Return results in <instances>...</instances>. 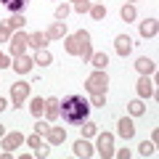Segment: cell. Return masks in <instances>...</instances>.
Returning <instances> with one entry per match:
<instances>
[{"label":"cell","instance_id":"34","mask_svg":"<svg viewBox=\"0 0 159 159\" xmlns=\"http://www.w3.org/2000/svg\"><path fill=\"white\" fill-rule=\"evenodd\" d=\"M45 130H48V125H45V122H37V133H40V135H43Z\"/></svg>","mask_w":159,"mask_h":159},{"label":"cell","instance_id":"15","mask_svg":"<svg viewBox=\"0 0 159 159\" xmlns=\"http://www.w3.org/2000/svg\"><path fill=\"white\" fill-rule=\"evenodd\" d=\"M45 43H48V34H43V32L29 34V45H34V48H45Z\"/></svg>","mask_w":159,"mask_h":159},{"label":"cell","instance_id":"26","mask_svg":"<svg viewBox=\"0 0 159 159\" xmlns=\"http://www.w3.org/2000/svg\"><path fill=\"white\" fill-rule=\"evenodd\" d=\"M96 130H98V127L93 125V122H85V127H82V135L90 138V135H96Z\"/></svg>","mask_w":159,"mask_h":159},{"label":"cell","instance_id":"11","mask_svg":"<svg viewBox=\"0 0 159 159\" xmlns=\"http://www.w3.org/2000/svg\"><path fill=\"white\" fill-rule=\"evenodd\" d=\"M48 138H51V143H64V138H66V133L61 130V127H48Z\"/></svg>","mask_w":159,"mask_h":159},{"label":"cell","instance_id":"2","mask_svg":"<svg viewBox=\"0 0 159 159\" xmlns=\"http://www.w3.org/2000/svg\"><path fill=\"white\" fill-rule=\"evenodd\" d=\"M66 51L74 53V56H82V58L88 61V58L93 56V53H90V34H88V32L72 34V37L66 40Z\"/></svg>","mask_w":159,"mask_h":159},{"label":"cell","instance_id":"36","mask_svg":"<svg viewBox=\"0 0 159 159\" xmlns=\"http://www.w3.org/2000/svg\"><path fill=\"white\" fill-rule=\"evenodd\" d=\"M3 133H6V130H3V125H0V138H3Z\"/></svg>","mask_w":159,"mask_h":159},{"label":"cell","instance_id":"33","mask_svg":"<svg viewBox=\"0 0 159 159\" xmlns=\"http://www.w3.org/2000/svg\"><path fill=\"white\" fill-rule=\"evenodd\" d=\"M77 11H88V0H77Z\"/></svg>","mask_w":159,"mask_h":159},{"label":"cell","instance_id":"4","mask_svg":"<svg viewBox=\"0 0 159 159\" xmlns=\"http://www.w3.org/2000/svg\"><path fill=\"white\" fill-rule=\"evenodd\" d=\"M24 45H29V34L19 32L16 37L11 40V51H13V56H24Z\"/></svg>","mask_w":159,"mask_h":159},{"label":"cell","instance_id":"35","mask_svg":"<svg viewBox=\"0 0 159 159\" xmlns=\"http://www.w3.org/2000/svg\"><path fill=\"white\" fill-rule=\"evenodd\" d=\"M3 109H6V98H0V111H3Z\"/></svg>","mask_w":159,"mask_h":159},{"label":"cell","instance_id":"12","mask_svg":"<svg viewBox=\"0 0 159 159\" xmlns=\"http://www.w3.org/2000/svg\"><path fill=\"white\" fill-rule=\"evenodd\" d=\"M151 93H154L151 80H148V77H141V82H138V96H143V98H146V96H151Z\"/></svg>","mask_w":159,"mask_h":159},{"label":"cell","instance_id":"27","mask_svg":"<svg viewBox=\"0 0 159 159\" xmlns=\"http://www.w3.org/2000/svg\"><path fill=\"white\" fill-rule=\"evenodd\" d=\"M141 154H143V157H148V154H154V143L143 141V143H141Z\"/></svg>","mask_w":159,"mask_h":159},{"label":"cell","instance_id":"20","mask_svg":"<svg viewBox=\"0 0 159 159\" xmlns=\"http://www.w3.org/2000/svg\"><path fill=\"white\" fill-rule=\"evenodd\" d=\"M90 61H93V66L103 69V66L109 64V56H106V53H93V56H90Z\"/></svg>","mask_w":159,"mask_h":159},{"label":"cell","instance_id":"22","mask_svg":"<svg viewBox=\"0 0 159 159\" xmlns=\"http://www.w3.org/2000/svg\"><path fill=\"white\" fill-rule=\"evenodd\" d=\"M45 111H48V117H58V101L56 98H48L45 101Z\"/></svg>","mask_w":159,"mask_h":159},{"label":"cell","instance_id":"16","mask_svg":"<svg viewBox=\"0 0 159 159\" xmlns=\"http://www.w3.org/2000/svg\"><path fill=\"white\" fill-rule=\"evenodd\" d=\"M141 34H143V37H151V34H157V21H154V19L143 21V24H141Z\"/></svg>","mask_w":159,"mask_h":159},{"label":"cell","instance_id":"25","mask_svg":"<svg viewBox=\"0 0 159 159\" xmlns=\"http://www.w3.org/2000/svg\"><path fill=\"white\" fill-rule=\"evenodd\" d=\"M122 19H125V21H133V19H135V8L125 6V8H122Z\"/></svg>","mask_w":159,"mask_h":159},{"label":"cell","instance_id":"9","mask_svg":"<svg viewBox=\"0 0 159 159\" xmlns=\"http://www.w3.org/2000/svg\"><path fill=\"white\" fill-rule=\"evenodd\" d=\"M114 43H117V53H119V56H127V53L133 51V40L127 37V34H119Z\"/></svg>","mask_w":159,"mask_h":159},{"label":"cell","instance_id":"21","mask_svg":"<svg viewBox=\"0 0 159 159\" xmlns=\"http://www.w3.org/2000/svg\"><path fill=\"white\" fill-rule=\"evenodd\" d=\"M29 109H32L34 117H40V114L45 111V101H43V98H32V106H29Z\"/></svg>","mask_w":159,"mask_h":159},{"label":"cell","instance_id":"7","mask_svg":"<svg viewBox=\"0 0 159 159\" xmlns=\"http://www.w3.org/2000/svg\"><path fill=\"white\" fill-rule=\"evenodd\" d=\"M27 3H29V0H0V6L6 8L8 13H21Z\"/></svg>","mask_w":159,"mask_h":159},{"label":"cell","instance_id":"13","mask_svg":"<svg viewBox=\"0 0 159 159\" xmlns=\"http://www.w3.org/2000/svg\"><path fill=\"white\" fill-rule=\"evenodd\" d=\"M74 154H77V157H90L93 148H90L88 141H77V143H74Z\"/></svg>","mask_w":159,"mask_h":159},{"label":"cell","instance_id":"31","mask_svg":"<svg viewBox=\"0 0 159 159\" xmlns=\"http://www.w3.org/2000/svg\"><path fill=\"white\" fill-rule=\"evenodd\" d=\"M8 32H11V27H8V24H3V27H0V40H6Z\"/></svg>","mask_w":159,"mask_h":159},{"label":"cell","instance_id":"17","mask_svg":"<svg viewBox=\"0 0 159 159\" xmlns=\"http://www.w3.org/2000/svg\"><path fill=\"white\" fill-rule=\"evenodd\" d=\"M64 32H66V27H64V21H56V24H53V27L51 29H48V40H51V37H64Z\"/></svg>","mask_w":159,"mask_h":159},{"label":"cell","instance_id":"29","mask_svg":"<svg viewBox=\"0 0 159 159\" xmlns=\"http://www.w3.org/2000/svg\"><path fill=\"white\" fill-rule=\"evenodd\" d=\"M90 13H93V16H96V19H103V16H106V11H103L101 6H96V8H93Z\"/></svg>","mask_w":159,"mask_h":159},{"label":"cell","instance_id":"24","mask_svg":"<svg viewBox=\"0 0 159 159\" xmlns=\"http://www.w3.org/2000/svg\"><path fill=\"white\" fill-rule=\"evenodd\" d=\"M127 109H130V114H133V117L143 114V103H141V101H130V103H127Z\"/></svg>","mask_w":159,"mask_h":159},{"label":"cell","instance_id":"8","mask_svg":"<svg viewBox=\"0 0 159 159\" xmlns=\"http://www.w3.org/2000/svg\"><path fill=\"white\" fill-rule=\"evenodd\" d=\"M119 135L125 138V141H130V138L135 135V125H133V122H130L127 117H122V119H119Z\"/></svg>","mask_w":159,"mask_h":159},{"label":"cell","instance_id":"14","mask_svg":"<svg viewBox=\"0 0 159 159\" xmlns=\"http://www.w3.org/2000/svg\"><path fill=\"white\" fill-rule=\"evenodd\" d=\"M135 66H138V72H141V74H151L154 72V61H151V58H138Z\"/></svg>","mask_w":159,"mask_h":159},{"label":"cell","instance_id":"18","mask_svg":"<svg viewBox=\"0 0 159 159\" xmlns=\"http://www.w3.org/2000/svg\"><path fill=\"white\" fill-rule=\"evenodd\" d=\"M21 141H24V138H21V133H13V135H8L6 141H3V148H16Z\"/></svg>","mask_w":159,"mask_h":159},{"label":"cell","instance_id":"1","mask_svg":"<svg viewBox=\"0 0 159 159\" xmlns=\"http://www.w3.org/2000/svg\"><path fill=\"white\" fill-rule=\"evenodd\" d=\"M88 111H90V103H88L82 96H69L66 101L61 103V109H58V114L66 119L69 125H80V122H85Z\"/></svg>","mask_w":159,"mask_h":159},{"label":"cell","instance_id":"5","mask_svg":"<svg viewBox=\"0 0 159 159\" xmlns=\"http://www.w3.org/2000/svg\"><path fill=\"white\" fill-rule=\"evenodd\" d=\"M98 151H101V157H111L114 154V138L109 135V133H103V135L98 138Z\"/></svg>","mask_w":159,"mask_h":159},{"label":"cell","instance_id":"10","mask_svg":"<svg viewBox=\"0 0 159 159\" xmlns=\"http://www.w3.org/2000/svg\"><path fill=\"white\" fill-rule=\"evenodd\" d=\"M32 58H27V56H16V64H13V69H16L19 74H27L29 69H32Z\"/></svg>","mask_w":159,"mask_h":159},{"label":"cell","instance_id":"32","mask_svg":"<svg viewBox=\"0 0 159 159\" xmlns=\"http://www.w3.org/2000/svg\"><path fill=\"white\" fill-rule=\"evenodd\" d=\"M8 66V56H6V53H0V69H6Z\"/></svg>","mask_w":159,"mask_h":159},{"label":"cell","instance_id":"23","mask_svg":"<svg viewBox=\"0 0 159 159\" xmlns=\"http://www.w3.org/2000/svg\"><path fill=\"white\" fill-rule=\"evenodd\" d=\"M24 21H27V19H24V13H11V19H8V27H24Z\"/></svg>","mask_w":159,"mask_h":159},{"label":"cell","instance_id":"3","mask_svg":"<svg viewBox=\"0 0 159 159\" xmlns=\"http://www.w3.org/2000/svg\"><path fill=\"white\" fill-rule=\"evenodd\" d=\"M106 85H109V77L103 72H96V74H90V77H88V82H85V88L90 93H103L106 90Z\"/></svg>","mask_w":159,"mask_h":159},{"label":"cell","instance_id":"30","mask_svg":"<svg viewBox=\"0 0 159 159\" xmlns=\"http://www.w3.org/2000/svg\"><path fill=\"white\" fill-rule=\"evenodd\" d=\"M29 146H32V148H40V133H37V135H32V138H29Z\"/></svg>","mask_w":159,"mask_h":159},{"label":"cell","instance_id":"6","mask_svg":"<svg viewBox=\"0 0 159 159\" xmlns=\"http://www.w3.org/2000/svg\"><path fill=\"white\" fill-rule=\"evenodd\" d=\"M11 96H13V103H16V106H21L24 98L29 96V85H27V82H19V85H13V93H11Z\"/></svg>","mask_w":159,"mask_h":159},{"label":"cell","instance_id":"19","mask_svg":"<svg viewBox=\"0 0 159 159\" xmlns=\"http://www.w3.org/2000/svg\"><path fill=\"white\" fill-rule=\"evenodd\" d=\"M53 58H51V53L45 51V48H40L37 51V56H34V64H40V66H45V64H51Z\"/></svg>","mask_w":159,"mask_h":159},{"label":"cell","instance_id":"28","mask_svg":"<svg viewBox=\"0 0 159 159\" xmlns=\"http://www.w3.org/2000/svg\"><path fill=\"white\" fill-rule=\"evenodd\" d=\"M66 13H69V8H66V6L56 8V19H61V21H64V19H66Z\"/></svg>","mask_w":159,"mask_h":159}]
</instances>
